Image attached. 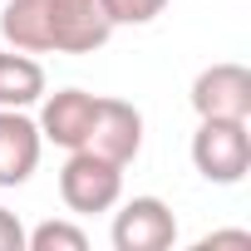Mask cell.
Masks as SVG:
<instances>
[{
    "label": "cell",
    "mask_w": 251,
    "mask_h": 251,
    "mask_svg": "<svg viewBox=\"0 0 251 251\" xmlns=\"http://www.w3.org/2000/svg\"><path fill=\"white\" fill-rule=\"evenodd\" d=\"M0 251H25V226L15 212L0 207Z\"/></svg>",
    "instance_id": "12"
},
{
    "label": "cell",
    "mask_w": 251,
    "mask_h": 251,
    "mask_svg": "<svg viewBox=\"0 0 251 251\" xmlns=\"http://www.w3.org/2000/svg\"><path fill=\"white\" fill-rule=\"evenodd\" d=\"M94 103H99V94H84V89H59V94L40 99V138H50L69 153L84 148L89 123H94Z\"/></svg>",
    "instance_id": "8"
},
{
    "label": "cell",
    "mask_w": 251,
    "mask_h": 251,
    "mask_svg": "<svg viewBox=\"0 0 251 251\" xmlns=\"http://www.w3.org/2000/svg\"><path fill=\"white\" fill-rule=\"evenodd\" d=\"M45 99V69L25 50L0 54V108H30Z\"/></svg>",
    "instance_id": "9"
},
{
    "label": "cell",
    "mask_w": 251,
    "mask_h": 251,
    "mask_svg": "<svg viewBox=\"0 0 251 251\" xmlns=\"http://www.w3.org/2000/svg\"><path fill=\"white\" fill-rule=\"evenodd\" d=\"M177 241V217L163 197H133L113 217V246L118 251H168Z\"/></svg>",
    "instance_id": "5"
},
{
    "label": "cell",
    "mask_w": 251,
    "mask_h": 251,
    "mask_svg": "<svg viewBox=\"0 0 251 251\" xmlns=\"http://www.w3.org/2000/svg\"><path fill=\"white\" fill-rule=\"evenodd\" d=\"M40 123L25 108H0V187H20L40 168Z\"/></svg>",
    "instance_id": "7"
},
{
    "label": "cell",
    "mask_w": 251,
    "mask_h": 251,
    "mask_svg": "<svg viewBox=\"0 0 251 251\" xmlns=\"http://www.w3.org/2000/svg\"><path fill=\"white\" fill-rule=\"evenodd\" d=\"M212 246H251V231H212L197 241V251H212Z\"/></svg>",
    "instance_id": "13"
},
{
    "label": "cell",
    "mask_w": 251,
    "mask_h": 251,
    "mask_svg": "<svg viewBox=\"0 0 251 251\" xmlns=\"http://www.w3.org/2000/svg\"><path fill=\"white\" fill-rule=\"evenodd\" d=\"M108 35L113 20L103 0H50V54H94Z\"/></svg>",
    "instance_id": "3"
},
{
    "label": "cell",
    "mask_w": 251,
    "mask_h": 251,
    "mask_svg": "<svg viewBox=\"0 0 251 251\" xmlns=\"http://www.w3.org/2000/svg\"><path fill=\"white\" fill-rule=\"evenodd\" d=\"M197 118H251V69L246 64H207L192 79Z\"/></svg>",
    "instance_id": "6"
},
{
    "label": "cell",
    "mask_w": 251,
    "mask_h": 251,
    "mask_svg": "<svg viewBox=\"0 0 251 251\" xmlns=\"http://www.w3.org/2000/svg\"><path fill=\"white\" fill-rule=\"evenodd\" d=\"M59 197L69 212L79 217H94V212H113L118 197H123V168L99 158V153H84L74 148L69 163L59 168Z\"/></svg>",
    "instance_id": "2"
},
{
    "label": "cell",
    "mask_w": 251,
    "mask_h": 251,
    "mask_svg": "<svg viewBox=\"0 0 251 251\" xmlns=\"http://www.w3.org/2000/svg\"><path fill=\"white\" fill-rule=\"evenodd\" d=\"M103 10L113 25H148L168 10V0H103Z\"/></svg>",
    "instance_id": "11"
},
{
    "label": "cell",
    "mask_w": 251,
    "mask_h": 251,
    "mask_svg": "<svg viewBox=\"0 0 251 251\" xmlns=\"http://www.w3.org/2000/svg\"><path fill=\"white\" fill-rule=\"evenodd\" d=\"M143 148V113L123 99H99L94 103V123H89V138L84 153H99L118 168H128Z\"/></svg>",
    "instance_id": "4"
},
{
    "label": "cell",
    "mask_w": 251,
    "mask_h": 251,
    "mask_svg": "<svg viewBox=\"0 0 251 251\" xmlns=\"http://www.w3.org/2000/svg\"><path fill=\"white\" fill-rule=\"evenodd\" d=\"M192 168L207 182H241L251 168V133H246V118H202L197 133H192Z\"/></svg>",
    "instance_id": "1"
},
{
    "label": "cell",
    "mask_w": 251,
    "mask_h": 251,
    "mask_svg": "<svg viewBox=\"0 0 251 251\" xmlns=\"http://www.w3.org/2000/svg\"><path fill=\"white\" fill-rule=\"evenodd\" d=\"M25 251H89V236L74 222H40L25 231Z\"/></svg>",
    "instance_id": "10"
}]
</instances>
